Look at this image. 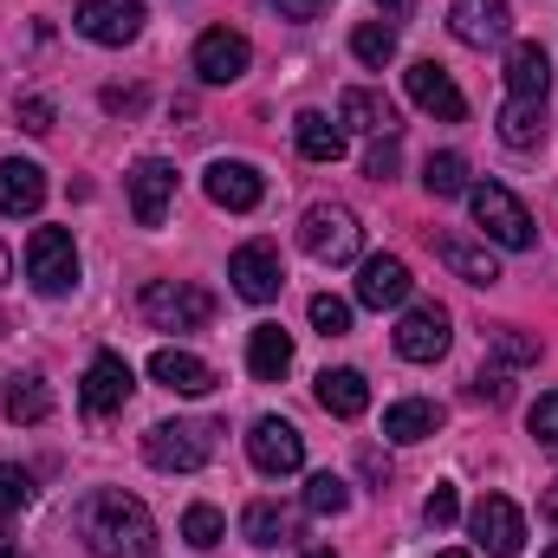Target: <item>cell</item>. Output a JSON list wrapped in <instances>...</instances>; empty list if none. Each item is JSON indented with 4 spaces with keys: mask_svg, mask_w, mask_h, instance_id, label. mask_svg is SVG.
Segmentation results:
<instances>
[{
    "mask_svg": "<svg viewBox=\"0 0 558 558\" xmlns=\"http://www.w3.org/2000/svg\"><path fill=\"white\" fill-rule=\"evenodd\" d=\"M435 558H474V553H435Z\"/></svg>",
    "mask_w": 558,
    "mask_h": 558,
    "instance_id": "49",
    "label": "cell"
},
{
    "mask_svg": "<svg viewBox=\"0 0 558 558\" xmlns=\"http://www.w3.org/2000/svg\"><path fill=\"white\" fill-rule=\"evenodd\" d=\"M546 558H558V546H553V553H546Z\"/></svg>",
    "mask_w": 558,
    "mask_h": 558,
    "instance_id": "52",
    "label": "cell"
},
{
    "mask_svg": "<svg viewBox=\"0 0 558 558\" xmlns=\"http://www.w3.org/2000/svg\"><path fill=\"white\" fill-rule=\"evenodd\" d=\"M228 279H234V292H241V299H254V305L279 299V286H286L279 247H274V241H247V247H234V260H228Z\"/></svg>",
    "mask_w": 558,
    "mask_h": 558,
    "instance_id": "11",
    "label": "cell"
},
{
    "mask_svg": "<svg viewBox=\"0 0 558 558\" xmlns=\"http://www.w3.org/2000/svg\"><path fill=\"white\" fill-rule=\"evenodd\" d=\"M247 65H254L247 33H234V26H208V33L195 39V78H202V85H234Z\"/></svg>",
    "mask_w": 558,
    "mask_h": 558,
    "instance_id": "8",
    "label": "cell"
},
{
    "mask_svg": "<svg viewBox=\"0 0 558 558\" xmlns=\"http://www.w3.org/2000/svg\"><path fill=\"white\" fill-rule=\"evenodd\" d=\"M422 520H428L435 533H441V526H454V520H461V500H454V487H435V494L422 500Z\"/></svg>",
    "mask_w": 558,
    "mask_h": 558,
    "instance_id": "39",
    "label": "cell"
},
{
    "mask_svg": "<svg viewBox=\"0 0 558 558\" xmlns=\"http://www.w3.org/2000/svg\"><path fill=\"white\" fill-rule=\"evenodd\" d=\"M397 162H403V156H397V137H384L371 156H364V175H371V182H390V175H397Z\"/></svg>",
    "mask_w": 558,
    "mask_h": 558,
    "instance_id": "40",
    "label": "cell"
},
{
    "mask_svg": "<svg viewBox=\"0 0 558 558\" xmlns=\"http://www.w3.org/2000/svg\"><path fill=\"white\" fill-rule=\"evenodd\" d=\"M403 85H410V98H416L428 118H441V124H461L468 118V98H461V85L435 65V59H416L410 72H403Z\"/></svg>",
    "mask_w": 558,
    "mask_h": 558,
    "instance_id": "16",
    "label": "cell"
},
{
    "mask_svg": "<svg viewBox=\"0 0 558 558\" xmlns=\"http://www.w3.org/2000/svg\"><path fill=\"white\" fill-rule=\"evenodd\" d=\"M0 558H20V553H0Z\"/></svg>",
    "mask_w": 558,
    "mask_h": 558,
    "instance_id": "51",
    "label": "cell"
},
{
    "mask_svg": "<svg viewBox=\"0 0 558 558\" xmlns=\"http://www.w3.org/2000/svg\"><path fill=\"white\" fill-rule=\"evenodd\" d=\"M435 254H441V267H448V274L468 279V286H494V279H500V260H494L487 247L461 241V234H435Z\"/></svg>",
    "mask_w": 558,
    "mask_h": 558,
    "instance_id": "23",
    "label": "cell"
},
{
    "mask_svg": "<svg viewBox=\"0 0 558 558\" xmlns=\"http://www.w3.org/2000/svg\"><path fill=\"white\" fill-rule=\"evenodd\" d=\"M46 208V169L7 156L0 162V215H39Z\"/></svg>",
    "mask_w": 558,
    "mask_h": 558,
    "instance_id": "22",
    "label": "cell"
},
{
    "mask_svg": "<svg viewBox=\"0 0 558 558\" xmlns=\"http://www.w3.org/2000/svg\"><path fill=\"white\" fill-rule=\"evenodd\" d=\"M241 533H247V546H286V539H299V520L279 507V500H254L247 513H241Z\"/></svg>",
    "mask_w": 558,
    "mask_h": 558,
    "instance_id": "29",
    "label": "cell"
},
{
    "mask_svg": "<svg viewBox=\"0 0 558 558\" xmlns=\"http://www.w3.org/2000/svg\"><path fill=\"white\" fill-rule=\"evenodd\" d=\"M448 351V312L435 305V299H422L403 312V325H397V357H410V364H435Z\"/></svg>",
    "mask_w": 558,
    "mask_h": 558,
    "instance_id": "14",
    "label": "cell"
},
{
    "mask_svg": "<svg viewBox=\"0 0 558 558\" xmlns=\"http://www.w3.org/2000/svg\"><path fill=\"white\" fill-rule=\"evenodd\" d=\"M0 539H7V533H0Z\"/></svg>",
    "mask_w": 558,
    "mask_h": 558,
    "instance_id": "53",
    "label": "cell"
},
{
    "mask_svg": "<svg viewBox=\"0 0 558 558\" xmlns=\"http://www.w3.org/2000/svg\"><path fill=\"white\" fill-rule=\"evenodd\" d=\"M182 539H189L195 553H208V546L228 539V520H221L215 507H189V513H182Z\"/></svg>",
    "mask_w": 558,
    "mask_h": 558,
    "instance_id": "34",
    "label": "cell"
},
{
    "mask_svg": "<svg viewBox=\"0 0 558 558\" xmlns=\"http://www.w3.org/2000/svg\"><path fill=\"white\" fill-rule=\"evenodd\" d=\"M494 351H500V364H539V338H526V331H500Z\"/></svg>",
    "mask_w": 558,
    "mask_h": 558,
    "instance_id": "38",
    "label": "cell"
},
{
    "mask_svg": "<svg viewBox=\"0 0 558 558\" xmlns=\"http://www.w3.org/2000/svg\"><path fill=\"white\" fill-rule=\"evenodd\" d=\"M448 33L461 39V46H507V33H513V7L507 0H454L448 7Z\"/></svg>",
    "mask_w": 558,
    "mask_h": 558,
    "instance_id": "13",
    "label": "cell"
},
{
    "mask_svg": "<svg viewBox=\"0 0 558 558\" xmlns=\"http://www.w3.org/2000/svg\"><path fill=\"white\" fill-rule=\"evenodd\" d=\"M105 111H111V118H137L143 92H137V85H111V92H105Z\"/></svg>",
    "mask_w": 558,
    "mask_h": 558,
    "instance_id": "41",
    "label": "cell"
},
{
    "mask_svg": "<svg viewBox=\"0 0 558 558\" xmlns=\"http://www.w3.org/2000/svg\"><path fill=\"white\" fill-rule=\"evenodd\" d=\"M546 513H553V520H558V487H553V494H546Z\"/></svg>",
    "mask_w": 558,
    "mask_h": 558,
    "instance_id": "48",
    "label": "cell"
},
{
    "mask_svg": "<svg viewBox=\"0 0 558 558\" xmlns=\"http://www.w3.org/2000/svg\"><path fill=\"white\" fill-rule=\"evenodd\" d=\"M274 7H279V20H318L331 0H274Z\"/></svg>",
    "mask_w": 558,
    "mask_h": 558,
    "instance_id": "44",
    "label": "cell"
},
{
    "mask_svg": "<svg viewBox=\"0 0 558 558\" xmlns=\"http://www.w3.org/2000/svg\"><path fill=\"white\" fill-rule=\"evenodd\" d=\"M403 299H410V267L397 254H377V260L357 267V305L384 312V305H403Z\"/></svg>",
    "mask_w": 558,
    "mask_h": 558,
    "instance_id": "20",
    "label": "cell"
},
{
    "mask_svg": "<svg viewBox=\"0 0 558 558\" xmlns=\"http://www.w3.org/2000/svg\"><path fill=\"white\" fill-rule=\"evenodd\" d=\"M312 325H318L325 338H344V331H351V305H344L338 292H318V299H312Z\"/></svg>",
    "mask_w": 558,
    "mask_h": 558,
    "instance_id": "35",
    "label": "cell"
},
{
    "mask_svg": "<svg viewBox=\"0 0 558 558\" xmlns=\"http://www.w3.org/2000/svg\"><path fill=\"white\" fill-rule=\"evenodd\" d=\"M215 435H221L215 422H156L143 435V461L162 474H195L215 461Z\"/></svg>",
    "mask_w": 558,
    "mask_h": 558,
    "instance_id": "3",
    "label": "cell"
},
{
    "mask_svg": "<svg viewBox=\"0 0 558 558\" xmlns=\"http://www.w3.org/2000/svg\"><path fill=\"white\" fill-rule=\"evenodd\" d=\"M351 52H357L364 65H377V72H384V65L397 59V26H384V20H364V26L351 33Z\"/></svg>",
    "mask_w": 558,
    "mask_h": 558,
    "instance_id": "32",
    "label": "cell"
},
{
    "mask_svg": "<svg viewBox=\"0 0 558 558\" xmlns=\"http://www.w3.org/2000/svg\"><path fill=\"white\" fill-rule=\"evenodd\" d=\"M26 279H33L46 299L72 292V279H78V247H72L65 228H39V234L26 241Z\"/></svg>",
    "mask_w": 558,
    "mask_h": 558,
    "instance_id": "7",
    "label": "cell"
},
{
    "mask_svg": "<svg viewBox=\"0 0 558 558\" xmlns=\"http://www.w3.org/2000/svg\"><path fill=\"white\" fill-rule=\"evenodd\" d=\"M422 189H428L435 202H448V195H468V156H461V149H441V156H428V162H422Z\"/></svg>",
    "mask_w": 558,
    "mask_h": 558,
    "instance_id": "30",
    "label": "cell"
},
{
    "mask_svg": "<svg viewBox=\"0 0 558 558\" xmlns=\"http://www.w3.org/2000/svg\"><path fill=\"white\" fill-rule=\"evenodd\" d=\"M20 124H26L33 137H46V131H52V105H46V98H20Z\"/></svg>",
    "mask_w": 558,
    "mask_h": 558,
    "instance_id": "42",
    "label": "cell"
},
{
    "mask_svg": "<svg viewBox=\"0 0 558 558\" xmlns=\"http://www.w3.org/2000/svg\"><path fill=\"white\" fill-rule=\"evenodd\" d=\"M299 247L318 260V267H351L357 247H364V228L344 202H312L305 221H299Z\"/></svg>",
    "mask_w": 558,
    "mask_h": 558,
    "instance_id": "2",
    "label": "cell"
},
{
    "mask_svg": "<svg viewBox=\"0 0 558 558\" xmlns=\"http://www.w3.org/2000/svg\"><path fill=\"white\" fill-rule=\"evenodd\" d=\"M364 474H371V481H390V461H384L377 448H364Z\"/></svg>",
    "mask_w": 558,
    "mask_h": 558,
    "instance_id": "45",
    "label": "cell"
},
{
    "mask_svg": "<svg viewBox=\"0 0 558 558\" xmlns=\"http://www.w3.org/2000/svg\"><path fill=\"white\" fill-rule=\"evenodd\" d=\"M20 507H33V474L0 461V513H20Z\"/></svg>",
    "mask_w": 558,
    "mask_h": 558,
    "instance_id": "36",
    "label": "cell"
},
{
    "mask_svg": "<svg viewBox=\"0 0 558 558\" xmlns=\"http://www.w3.org/2000/svg\"><path fill=\"white\" fill-rule=\"evenodd\" d=\"M78 533H85V546L98 558H156V520H149V507H143L137 494H124V487L85 494Z\"/></svg>",
    "mask_w": 558,
    "mask_h": 558,
    "instance_id": "1",
    "label": "cell"
},
{
    "mask_svg": "<svg viewBox=\"0 0 558 558\" xmlns=\"http://www.w3.org/2000/svg\"><path fill=\"white\" fill-rule=\"evenodd\" d=\"M149 377H156L162 390H175V397H208V390H215V371H208L195 351H175V344H162V351L149 357Z\"/></svg>",
    "mask_w": 558,
    "mask_h": 558,
    "instance_id": "19",
    "label": "cell"
},
{
    "mask_svg": "<svg viewBox=\"0 0 558 558\" xmlns=\"http://www.w3.org/2000/svg\"><path fill=\"white\" fill-rule=\"evenodd\" d=\"M468 533H474V546L487 558H513L526 546V520H520V507H513L507 494H481V500L468 507Z\"/></svg>",
    "mask_w": 558,
    "mask_h": 558,
    "instance_id": "6",
    "label": "cell"
},
{
    "mask_svg": "<svg viewBox=\"0 0 558 558\" xmlns=\"http://www.w3.org/2000/svg\"><path fill=\"white\" fill-rule=\"evenodd\" d=\"M7 279H13V254H7V247H0V286H7Z\"/></svg>",
    "mask_w": 558,
    "mask_h": 558,
    "instance_id": "47",
    "label": "cell"
},
{
    "mask_svg": "<svg viewBox=\"0 0 558 558\" xmlns=\"http://www.w3.org/2000/svg\"><path fill=\"white\" fill-rule=\"evenodd\" d=\"M526 428H533V441H539V448H558V390H546V397L533 403Z\"/></svg>",
    "mask_w": 558,
    "mask_h": 558,
    "instance_id": "37",
    "label": "cell"
},
{
    "mask_svg": "<svg viewBox=\"0 0 558 558\" xmlns=\"http://www.w3.org/2000/svg\"><path fill=\"white\" fill-rule=\"evenodd\" d=\"M338 124H351V131H364V137H397L403 124H397V105L384 98V92H371V85H351L344 98H338Z\"/></svg>",
    "mask_w": 558,
    "mask_h": 558,
    "instance_id": "18",
    "label": "cell"
},
{
    "mask_svg": "<svg viewBox=\"0 0 558 558\" xmlns=\"http://www.w3.org/2000/svg\"><path fill=\"white\" fill-rule=\"evenodd\" d=\"M474 397L481 403H507V371H481L474 377Z\"/></svg>",
    "mask_w": 558,
    "mask_h": 558,
    "instance_id": "43",
    "label": "cell"
},
{
    "mask_svg": "<svg viewBox=\"0 0 558 558\" xmlns=\"http://www.w3.org/2000/svg\"><path fill=\"white\" fill-rule=\"evenodd\" d=\"M247 454H254L260 474H299L305 468V435L279 416H260L247 428Z\"/></svg>",
    "mask_w": 558,
    "mask_h": 558,
    "instance_id": "12",
    "label": "cell"
},
{
    "mask_svg": "<svg viewBox=\"0 0 558 558\" xmlns=\"http://www.w3.org/2000/svg\"><path fill=\"white\" fill-rule=\"evenodd\" d=\"M435 428H441V403H428V397H403V403L384 410V435L390 441H428Z\"/></svg>",
    "mask_w": 558,
    "mask_h": 558,
    "instance_id": "28",
    "label": "cell"
},
{
    "mask_svg": "<svg viewBox=\"0 0 558 558\" xmlns=\"http://www.w3.org/2000/svg\"><path fill=\"white\" fill-rule=\"evenodd\" d=\"M202 189H208V202H215V208L247 215V208H260L267 175H260L254 162H241V156H215V162H208V175H202Z\"/></svg>",
    "mask_w": 558,
    "mask_h": 558,
    "instance_id": "9",
    "label": "cell"
},
{
    "mask_svg": "<svg viewBox=\"0 0 558 558\" xmlns=\"http://www.w3.org/2000/svg\"><path fill=\"white\" fill-rule=\"evenodd\" d=\"M546 137V98H507L500 105V143L507 149H539Z\"/></svg>",
    "mask_w": 558,
    "mask_h": 558,
    "instance_id": "25",
    "label": "cell"
},
{
    "mask_svg": "<svg viewBox=\"0 0 558 558\" xmlns=\"http://www.w3.org/2000/svg\"><path fill=\"white\" fill-rule=\"evenodd\" d=\"M247 371H254L260 384H279V377L292 371V338H286L279 325H254V338H247Z\"/></svg>",
    "mask_w": 558,
    "mask_h": 558,
    "instance_id": "27",
    "label": "cell"
},
{
    "mask_svg": "<svg viewBox=\"0 0 558 558\" xmlns=\"http://www.w3.org/2000/svg\"><path fill=\"white\" fill-rule=\"evenodd\" d=\"M305 558H338V553H305Z\"/></svg>",
    "mask_w": 558,
    "mask_h": 558,
    "instance_id": "50",
    "label": "cell"
},
{
    "mask_svg": "<svg viewBox=\"0 0 558 558\" xmlns=\"http://www.w3.org/2000/svg\"><path fill=\"white\" fill-rule=\"evenodd\" d=\"M468 208H474V228H481L494 247H507V254H526V247H533V215L520 208L513 189L481 182V189H468Z\"/></svg>",
    "mask_w": 558,
    "mask_h": 558,
    "instance_id": "4",
    "label": "cell"
},
{
    "mask_svg": "<svg viewBox=\"0 0 558 558\" xmlns=\"http://www.w3.org/2000/svg\"><path fill=\"white\" fill-rule=\"evenodd\" d=\"M344 507H351V487H344L331 468L305 481V513H318V520H325V513H344Z\"/></svg>",
    "mask_w": 558,
    "mask_h": 558,
    "instance_id": "33",
    "label": "cell"
},
{
    "mask_svg": "<svg viewBox=\"0 0 558 558\" xmlns=\"http://www.w3.org/2000/svg\"><path fill=\"white\" fill-rule=\"evenodd\" d=\"M52 416V390H46V377H20L13 390H7V422H20V428H33V422Z\"/></svg>",
    "mask_w": 558,
    "mask_h": 558,
    "instance_id": "31",
    "label": "cell"
},
{
    "mask_svg": "<svg viewBox=\"0 0 558 558\" xmlns=\"http://www.w3.org/2000/svg\"><path fill=\"white\" fill-rule=\"evenodd\" d=\"M143 318L156 331H202L215 318V292L195 279H156V286H143Z\"/></svg>",
    "mask_w": 558,
    "mask_h": 558,
    "instance_id": "5",
    "label": "cell"
},
{
    "mask_svg": "<svg viewBox=\"0 0 558 558\" xmlns=\"http://www.w3.org/2000/svg\"><path fill=\"white\" fill-rule=\"evenodd\" d=\"M507 92L513 98H546L553 92V59L539 39H513L507 46Z\"/></svg>",
    "mask_w": 558,
    "mask_h": 558,
    "instance_id": "21",
    "label": "cell"
},
{
    "mask_svg": "<svg viewBox=\"0 0 558 558\" xmlns=\"http://www.w3.org/2000/svg\"><path fill=\"white\" fill-rule=\"evenodd\" d=\"M292 137H299V156L305 162H338L344 156V124H331L325 111H299L292 118Z\"/></svg>",
    "mask_w": 558,
    "mask_h": 558,
    "instance_id": "26",
    "label": "cell"
},
{
    "mask_svg": "<svg viewBox=\"0 0 558 558\" xmlns=\"http://www.w3.org/2000/svg\"><path fill=\"white\" fill-rule=\"evenodd\" d=\"M318 403H325V416L357 422L364 410H371V384H364V371H325V377H318Z\"/></svg>",
    "mask_w": 558,
    "mask_h": 558,
    "instance_id": "24",
    "label": "cell"
},
{
    "mask_svg": "<svg viewBox=\"0 0 558 558\" xmlns=\"http://www.w3.org/2000/svg\"><path fill=\"white\" fill-rule=\"evenodd\" d=\"M169 202H175V169L162 156H143L131 169V215H137V228H162Z\"/></svg>",
    "mask_w": 558,
    "mask_h": 558,
    "instance_id": "17",
    "label": "cell"
},
{
    "mask_svg": "<svg viewBox=\"0 0 558 558\" xmlns=\"http://www.w3.org/2000/svg\"><path fill=\"white\" fill-rule=\"evenodd\" d=\"M78 33L98 46H131L143 33V0H78Z\"/></svg>",
    "mask_w": 558,
    "mask_h": 558,
    "instance_id": "15",
    "label": "cell"
},
{
    "mask_svg": "<svg viewBox=\"0 0 558 558\" xmlns=\"http://www.w3.org/2000/svg\"><path fill=\"white\" fill-rule=\"evenodd\" d=\"M131 364L118 357V351H98L92 357V371H85V390H78V403H85V416L92 422H105V416H118L124 403H131Z\"/></svg>",
    "mask_w": 558,
    "mask_h": 558,
    "instance_id": "10",
    "label": "cell"
},
{
    "mask_svg": "<svg viewBox=\"0 0 558 558\" xmlns=\"http://www.w3.org/2000/svg\"><path fill=\"white\" fill-rule=\"evenodd\" d=\"M377 7H384V13H410L416 0H377Z\"/></svg>",
    "mask_w": 558,
    "mask_h": 558,
    "instance_id": "46",
    "label": "cell"
}]
</instances>
